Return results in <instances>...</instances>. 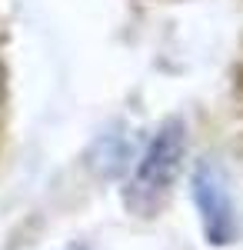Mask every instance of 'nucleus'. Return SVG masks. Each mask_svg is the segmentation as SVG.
Wrapping results in <instances>:
<instances>
[{
	"mask_svg": "<svg viewBox=\"0 0 243 250\" xmlns=\"http://www.w3.org/2000/svg\"><path fill=\"white\" fill-rule=\"evenodd\" d=\"M183 154H187V130L180 120H167L157 137L150 140V147L143 150L137 170H133L130 184L123 190V204L127 210L140 213V217H150V213L160 207V200L167 197L170 184L177 180L180 173V164H183Z\"/></svg>",
	"mask_w": 243,
	"mask_h": 250,
	"instance_id": "1",
	"label": "nucleus"
},
{
	"mask_svg": "<svg viewBox=\"0 0 243 250\" xmlns=\"http://www.w3.org/2000/svg\"><path fill=\"white\" fill-rule=\"evenodd\" d=\"M193 204L203 220V233L210 244L226 247L237 240V213H233V200L226 190L223 173L213 164H200L193 170Z\"/></svg>",
	"mask_w": 243,
	"mask_h": 250,
	"instance_id": "2",
	"label": "nucleus"
}]
</instances>
